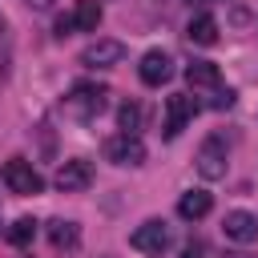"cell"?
Here are the masks:
<instances>
[{"label":"cell","mask_w":258,"mask_h":258,"mask_svg":"<svg viewBox=\"0 0 258 258\" xmlns=\"http://www.w3.org/2000/svg\"><path fill=\"white\" fill-rule=\"evenodd\" d=\"M141 117H145V113H141V105H137V101H125V105H121V113H117L121 133H137V129H141Z\"/></svg>","instance_id":"17"},{"label":"cell","mask_w":258,"mask_h":258,"mask_svg":"<svg viewBox=\"0 0 258 258\" xmlns=\"http://www.w3.org/2000/svg\"><path fill=\"white\" fill-rule=\"evenodd\" d=\"M185 81H189V89L214 93V89H222V69L214 60H194V64H185Z\"/></svg>","instance_id":"12"},{"label":"cell","mask_w":258,"mask_h":258,"mask_svg":"<svg viewBox=\"0 0 258 258\" xmlns=\"http://www.w3.org/2000/svg\"><path fill=\"white\" fill-rule=\"evenodd\" d=\"M32 238H36V222H32V218H16V222L8 226V242H12V246H28Z\"/></svg>","instance_id":"16"},{"label":"cell","mask_w":258,"mask_h":258,"mask_svg":"<svg viewBox=\"0 0 258 258\" xmlns=\"http://www.w3.org/2000/svg\"><path fill=\"white\" fill-rule=\"evenodd\" d=\"M105 157L113 165H141L145 161V141L137 133H117L105 141Z\"/></svg>","instance_id":"5"},{"label":"cell","mask_w":258,"mask_h":258,"mask_svg":"<svg viewBox=\"0 0 258 258\" xmlns=\"http://www.w3.org/2000/svg\"><path fill=\"white\" fill-rule=\"evenodd\" d=\"M125 60V44L121 40H109V36H97L85 52H81V64L85 69H113Z\"/></svg>","instance_id":"7"},{"label":"cell","mask_w":258,"mask_h":258,"mask_svg":"<svg viewBox=\"0 0 258 258\" xmlns=\"http://www.w3.org/2000/svg\"><path fill=\"white\" fill-rule=\"evenodd\" d=\"M206 250H202V242H185V250H181V258H202Z\"/></svg>","instance_id":"18"},{"label":"cell","mask_w":258,"mask_h":258,"mask_svg":"<svg viewBox=\"0 0 258 258\" xmlns=\"http://www.w3.org/2000/svg\"><path fill=\"white\" fill-rule=\"evenodd\" d=\"M0 177H4V185H8L12 194H20V198H32V194H40V189H44V177H40V173H36V165H32V161H24V157L4 161Z\"/></svg>","instance_id":"3"},{"label":"cell","mask_w":258,"mask_h":258,"mask_svg":"<svg viewBox=\"0 0 258 258\" xmlns=\"http://www.w3.org/2000/svg\"><path fill=\"white\" fill-rule=\"evenodd\" d=\"M48 242H52V250H77L81 226L69 222V218H56V222H48Z\"/></svg>","instance_id":"15"},{"label":"cell","mask_w":258,"mask_h":258,"mask_svg":"<svg viewBox=\"0 0 258 258\" xmlns=\"http://www.w3.org/2000/svg\"><path fill=\"white\" fill-rule=\"evenodd\" d=\"M214 210V198L206 194V189H185L181 198H177V214L185 218V222H198V218H206Z\"/></svg>","instance_id":"14"},{"label":"cell","mask_w":258,"mask_h":258,"mask_svg":"<svg viewBox=\"0 0 258 258\" xmlns=\"http://www.w3.org/2000/svg\"><path fill=\"white\" fill-rule=\"evenodd\" d=\"M194 165H198V173H202L206 181L226 177V165H230V145H226V137H222V133L206 137L202 149H198V157H194Z\"/></svg>","instance_id":"2"},{"label":"cell","mask_w":258,"mask_h":258,"mask_svg":"<svg viewBox=\"0 0 258 258\" xmlns=\"http://www.w3.org/2000/svg\"><path fill=\"white\" fill-rule=\"evenodd\" d=\"M222 230H226V238H230V242L246 246V242H254V238H258V218H254V214H246V210H230V214H226V222H222Z\"/></svg>","instance_id":"11"},{"label":"cell","mask_w":258,"mask_h":258,"mask_svg":"<svg viewBox=\"0 0 258 258\" xmlns=\"http://www.w3.org/2000/svg\"><path fill=\"white\" fill-rule=\"evenodd\" d=\"M109 105V89L105 85H77L73 93H69V109L77 113V117H97L101 109Z\"/></svg>","instance_id":"8"},{"label":"cell","mask_w":258,"mask_h":258,"mask_svg":"<svg viewBox=\"0 0 258 258\" xmlns=\"http://www.w3.org/2000/svg\"><path fill=\"white\" fill-rule=\"evenodd\" d=\"M101 4L97 0H77L64 16H56V36H73V32H97V24H101Z\"/></svg>","instance_id":"1"},{"label":"cell","mask_w":258,"mask_h":258,"mask_svg":"<svg viewBox=\"0 0 258 258\" xmlns=\"http://www.w3.org/2000/svg\"><path fill=\"white\" fill-rule=\"evenodd\" d=\"M185 36H189V44H202V48H210V44H218V20H214L210 12H198V16H189V24H185Z\"/></svg>","instance_id":"13"},{"label":"cell","mask_w":258,"mask_h":258,"mask_svg":"<svg viewBox=\"0 0 258 258\" xmlns=\"http://www.w3.org/2000/svg\"><path fill=\"white\" fill-rule=\"evenodd\" d=\"M137 73H141V81L145 85H165L169 77H173V60H169V52H161V48H149L145 56H141V64H137Z\"/></svg>","instance_id":"10"},{"label":"cell","mask_w":258,"mask_h":258,"mask_svg":"<svg viewBox=\"0 0 258 258\" xmlns=\"http://www.w3.org/2000/svg\"><path fill=\"white\" fill-rule=\"evenodd\" d=\"M129 246L141 250V254H161V250L169 246V226H165L161 218H149V222H141V226L129 234Z\"/></svg>","instance_id":"6"},{"label":"cell","mask_w":258,"mask_h":258,"mask_svg":"<svg viewBox=\"0 0 258 258\" xmlns=\"http://www.w3.org/2000/svg\"><path fill=\"white\" fill-rule=\"evenodd\" d=\"M24 4H28V8H40V12H44V8L52 4V0H24Z\"/></svg>","instance_id":"19"},{"label":"cell","mask_w":258,"mask_h":258,"mask_svg":"<svg viewBox=\"0 0 258 258\" xmlns=\"http://www.w3.org/2000/svg\"><path fill=\"white\" fill-rule=\"evenodd\" d=\"M56 189L60 194H77V189H85L89 181H93V165L85 161V157H73V161H60V169H56Z\"/></svg>","instance_id":"9"},{"label":"cell","mask_w":258,"mask_h":258,"mask_svg":"<svg viewBox=\"0 0 258 258\" xmlns=\"http://www.w3.org/2000/svg\"><path fill=\"white\" fill-rule=\"evenodd\" d=\"M194 113H198V105H194V97H185V93H173V97H165V117H161V133L165 137H177L189 121H194Z\"/></svg>","instance_id":"4"}]
</instances>
